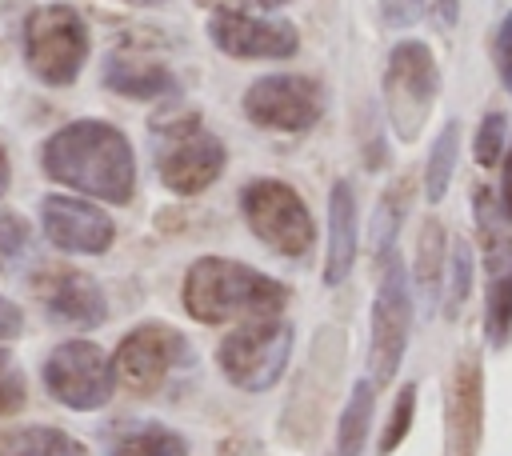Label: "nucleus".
<instances>
[{"label": "nucleus", "instance_id": "f257e3e1", "mask_svg": "<svg viewBox=\"0 0 512 456\" xmlns=\"http://www.w3.org/2000/svg\"><path fill=\"white\" fill-rule=\"evenodd\" d=\"M40 164L52 180L108 204H128L136 192L132 144L104 120H72L52 132L40 148Z\"/></svg>", "mask_w": 512, "mask_h": 456}, {"label": "nucleus", "instance_id": "f03ea898", "mask_svg": "<svg viewBox=\"0 0 512 456\" xmlns=\"http://www.w3.org/2000/svg\"><path fill=\"white\" fill-rule=\"evenodd\" d=\"M284 304H288V288L240 260L200 256L184 276V308L200 324L268 320V316H280Z\"/></svg>", "mask_w": 512, "mask_h": 456}, {"label": "nucleus", "instance_id": "7ed1b4c3", "mask_svg": "<svg viewBox=\"0 0 512 456\" xmlns=\"http://www.w3.org/2000/svg\"><path fill=\"white\" fill-rule=\"evenodd\" d=\"M292 328L280 316L268 320H248L236 332H228L216 348V364L224 372V380L240 392H268L288 360H292Z\"/></svg>", "mask_w": 512, "mask_h": 456}, {"label": "nucleus", "instance_id": "20e7f679", "mask_svg": "<svg viewBox=\"0 0 512 456\" xmlns=\"http://www.w3.org/2000/svg\"><path fill=\"white\" fill-rule=\"evenodd\" d=\"M156 172L168 192L196 196L224 172V144L200 124V116H172L156 124Z\"/></svg>", "mask_w": 512, "mask_h": 456}, {"label": "nucleus", "instance_id": "39448f33", "mask_svg": "<svg viewBox=\"0 0 512 456\" xmlns=\"http://www.w3.org/2000/svg\"><path fill=\"white\" fill-rule=\"evenodd\" d=\"M24 60L44 84H72L88 60V24L68 4H44L24 20Z\"/></svg>", "mask_w": 512, "mask_h": 456}, {"label": "nucleus", "instance_id": "423d86ee", "mask_svg": "<svg viewBox=\"0 0 512 456\" xmlns=\"http://www.w3.org/2000/svg\"><path fill=\"white\" fill-rule=\"evenodd\" d=\"M436 88H440V72L432 48L420 40H400L388 52V68H384V108L392 132L404 144H412L424 132Z\"/></svg>", "mask_w": 512, "mask_h": 456}, {"label": "nucleus", "instance_id": "0eeeda50", "mask_svg": "<svg viewBox=\"0 0 512 456\" xmlns=\"http://www.w3.org/2000/svg\"><path fill=\"white\" fill-rule=\"evenodd\" d=\"M240 212L248 232L268 244L280 256H308V248L316 244V224L308 204L300 200L296 188H288L284 180H252L240 192Z\"/></svg>", "mask_w": 512, "mask_h": 456}, {"label": "nucleus", "instance_id": "6e6552de", "mask_svg": "<svg viewBox=\"0 0 512 456\" xmlns=\"http://www.w3.org/2000/svg\"><path fill=\"white\" fill-rule=\"evenodd\" d=\"M412 288H408V272L396 256H388L380 288L372 296V316H368V372L372 384H392L396 368L404 360L408 348V332H412Z\"/></svg>", "mask_w": 512, "mask_h": 456}, {"label": "nucleus", "instance_id": "1a4fd4ad", "mask_svg": "<svg viewBox=\"0 0 512 456\" xmlns=\"http://www.w3.org/2000/svg\"><path fill=\"white\" fill-rule=\"evenodd\" d=\"M44 388L72 412H96L116 392L112 356L92 340H64L44 356Z\"/></svg>", "mask_w": 512, "mask_h": 456}, {"label": "nucleus", "instance_id": "9d476101", "mask_svg": "<svg viewBox=\"0 0 512 456\" xmlns=\"http://www.w3.org/2000/svg\"><path fill=\"white\" fill-rule=\"evenodd\" d=\"M188 364H192L188 340H184L176 328L160 324V320L136 324V328L116 344V352H112L116 376H120L132 392H140V396L160 392V388H164L180 368H188Z\"/></svg>", "mask_w": 512, "mask_h": 456}, {"label": "nucleus", "instance_id": "9b49d317", "mask_svg": "<svg viewBox=\"0 0 512 456\" xmlns=\"http://www.w3.org/2000/svg\"><path fill=\"white\" fill-rule=\"evenodd\" d=\"M324 92L312 76H264L244 92V116L272 132H304L320 120Z\"/></svg>", "mask_w": 512, "mask_h": 456}, {"label": "nucleus", "instance_id": "f8f14e48", "mask_svg": "<svg viewBox=\"0 0 512 456\" xmlns=\"http://www.w3.org/2000/svg\"><path fill=\"white\" fill-rule=\"evenodd\" d=\"M40 224L44 236L72 256H100L116 240V224L104 208L80 200V196H44L40 200Z\"/></svg>", "mask_w": 512, "mask_h": 456}, {"label": "nucleus", "instance_id": "ddd939ff", "mask_svg": "<svg viewBox=\"0 0 512 456\" xmlns=\"http://www.w3.org/2000/svg\"><path fill=\"white\" fill-rule=\"evenodd\" d=\"M208 36L220 52L236 60H284L300 48V36L288 20L252 12H216L208 20Z\"/></svg>", "mask_w": 512, "mask_h": 456}, {"label": "nucleus", "instance_id": "4468645a", "mask_svg": "<svg viewBox=\"0 0 512 456\" xmlns=\"http://www.w3.org/2000/svg\"><path fill=\"white\" fill-rule=\"evenodd\" d=\"M44 312L64 328H100L108 320V300L100 284L80 268H44L32 280Z\"/></svg>", "mask_w": 512, "mask_h": 456}, {"label": "nucleus", "instance_id": "2eb2a0df", "mask_svg": "<svg viewBox=\"0 0 512 456\" xmlns=\"http://www.w3.org/2000/svg\"><path fill=\"white\" fill-rule=\"evenodd\" d=\"M484 420V392H480V364L476 356H460L448 384V416H444V456H476L480 424Z\"/></svg>", "mask_w": 512, "mask_h": 456}, {"label": "nucleus", "instance_id": "dca6fc26", "mask_svg": "<svg viewBox=\"0 0 512 456\" xmlns=\"http://www.w3.org/2000/svg\"><path fill=\"white\" fill-rule=\"evenodd\" d=\"M484 224V336L504 348L512 336V236Z\"/></svg>", "mask_w": 512, "mask_h": 456}, {"label": "nucleus", "instance_id": "f3484780", "mask_svg": "<svg viewBox=\"0 0 512 456\" xmlns=\"http://www.w3.org/2000/svg\"><path fill=\"white\" fill-rule=\"evenodd\" d=\"M360 248V208L356 188L348 180H336L328 192V256H324V284L336 288L348 280Z\"/></svg>", "mask_w": 512, "mask_h": 456}, {"label": "nucleus", "instance_id": "a211bd4d", "mask_svg": "<svg viewBox=\"0 0 512 456\" xmlns=\"http://www.w3.org/2000/svg\"><path fill=\"white\" fill-rule=\"evenodd\" d=\"M104 84L120 96H132V100H156V96H168L176 88V76L160 60H148V56L120 48L104 60Z\"/></svg>", "mask_w": 512, "mask_h": 456}, {"label": "nucleus", "instance_id": "6ab92c4d", "mask_svg": "<svg viewBox=\"0 0 512 456\" xmlns=\"http://www.w3.org/2000/svg\"><path fill=\"white\" fill-rule=\"evenodd\" d=\"M444 272H448L444 224L428 216V220L420 224V240H416V292H420V300H424L428 312H432L436 300L444 296Z\"/></svg>", "mask_w": 512, "mask_h": 456}, {"label": "nucleus", "instance_id": "aec40b11", "mask_svg": "<svg viewBox=\"0 0 512 456\" xmlns=\"http://www.w3.org/2000/svg\"><path fill=\"white\" fill-rule=\"evenodd\" d=\"M0 456H88V448L48 424H24L0 432Z\"/></svg>", "mask_w": 512, "mask_h": 456}, {"label": "nucleus", "instance_id": "412c9836", "mask_svg": "<svg viewBox=\"0 0 512 456\" xmlns=\"http://www.w3.org/2000/svg\"><path fill=\"white\" fill-rule=\"evenodd\" d=\"M372 408H376V384L372 380H356L352 396L336 420V452L340 456H360L368 444V428H372Z\"/></svg>", "mask_w": 512, "mask_h": 456}, {"label": "nucleus", "instance_id": "4be33fe9", "mask_svg": "<svg viewBox=\"0 0 512 456\" xmlns=\"http://www.w3.org/2000/svg\"><path fill=\"white\" fill-rule=\"evenodd\" d=\"M108 456H188V440L164 424H136L112 440Z\"/></svg>", "mask_w": 512, "mask_h": 456}, {"label": "nucleus", "instance_id": "5701e85b", "mask_svg": "<svg viewBox=\"0 0 512 456\" xmlns=\"http://www.w3.org/2000/svg\"><path fill=\"white\" fill-rule=\"evenodd\" d=\"M456 152H460V128L456 120H448L440 128V136L432 140V152H428V164H424V196L428 204H440L448 184H452V172H456Z\"/></svg>", "mask_w": 512, "mask_h": 456}, {"label": "nucleus", "instance_id": "b1692460", "mask_svg": "<svg viewBox=\"0 0 512 456\" xmlns=\"http://www.w3.org/2000/svg\"><path fill=\"white\" fill-rule=\"evenodd\" d=\"M404 212H408V180H400V184H392L384 196H380V204H376V216H372V256L380 260V264H388V256H392V244H396V232H400V224H404Z\"/></svg>", "mask_w": 512, "mask_h": 456}, {"label": "nucleus", "instance_id": "393cba45", "mask_svg": "<svg viewBox=\"0 0 512 456\" xmlns=\"http://www.w3.org/2000/svg\"><path fill=\"white\" fill-rule=\"evenodd\" d=\"M448 272H452V280H448V304H444V312L456 320L460 316V308H464V300H468V288H472V248L464 244V240H456L452 244V252H448Z\"/></svg>", "mask_w": 512, "mask_h": 456}, {"label": "nucleus", "instance_id": "a878e982", "mask_svg": "<svg viewBox=\"0 0 512 456\" xmlns=\"http://www.w3.org/2000/svg\"><path fill=\"white\" fill-rule=\"evenodd\" d=\"M412 416H416V384H404V388H400V396L392 400V416H388L384 436H380V452H384V456H388V452H396V444L408 436Z\"/></svg>", "mask_w": 512, "mask_h": 456}, {"label": "nucleus", "instance_id": "bb28decb", "mask_svg": "<svg viewBox=\"0 0 512 456\" xmlns=\"http://www.w3.org/2000/svg\"><path fill=\"white\" fill-rule=\"evenodd\" d=\"M32 244V228L20 212H0V272H8Z\"/></svg>", "mask_w": 512, "mask_h": 456}, {"label": "nucleus", "instance_id": "cd10ccee", "mask_svg": "<svg viewBox=\"0 0 512 456\" xmlns=\"http://www.w3.org/2000/svg\"><path fill=\"white\" fill-rule=\"evenodd\" d=\"M28 400V388H24V372L20 364L0 348V416H16Z\"/></svg>", "mask_w": 512, "mask_h": 456}, {"label": "nucleus", "instance_id": "c85d7f7f", "mask_svg": "<svg viewBox=\"0 0 512 456\" xmlns=\"http://www.w3.org/2000/svg\"><path fill=\"white\" fill-rule=\"evenodd\" d=\"M504 132H508L504 112H488V116L480 120V132H476V164L492 168V164L504 156Z\"/></svg>", "mask_w": 512, "mask_h": 456}, {"label": "nucleus", "instance_id": "c756f323", "mask_svg": "<svg viewBox=\"0 0 512 456\" xmlns=\"http://www.w3.org/2000/svg\"><path fill=\"white\" fill-rule=\"evenodd\" d=\"M424 12V0H380V16L388 28H408Z\"/></svg>", "mask_w": 512, "mask_h": 456}, {"label": "nucleus", "instance_id": "7c9ffc66", "mask_svg": "<svg viewBox=\"0 0 512 456\" xmlns=\"http://www.w3.org/2000/svg\"><path fill=\"white\" fill-rule=\"evenodd\" d=\"M492 60H496V72L504 80V88L512 92V12L504 16L500 32H496V48H492Z\"/></svg>", "mask_w": 512, "mask_h": 456}, {"label": "nucleus", "instance_id": "2f4dec72", "mask_svg": "<svg viewBox=\"0 0 512 456\" xmlns=\"http://www.w3.org/2000/svg\"><path fill=\"white\" fill-rule=\"evenodd\" d=\"M500 216L512 224V144L504 148V156H500Z\"/></svg>", "mask_w": 512, "mask_h": 456}, {"label": "nucleus", "instance_id": "473e14b6", "mask_svg": "<svg viewBox=\"0 0 512 456\" xmlns=\"http://www.w3.org/2000/svg\"><path fill=\"white\" fill-rule=\"evenodd\" d=\"M20 328H24V312H20L12 300H4V296H0V340L20 336Z\"/></svg>", "mask_w": 512, "mask_h": 456}, {"label": "nucleus", "instance_id": "72a5a7b5", "mask_svg": "<svg viewBox=\"0 0 512 456\" xmlns=\"http://www.w3.org/2000/svg\"><path fill=\"white\" fill-rule=\"evenodd\" d=\"M436 12H440L444 24H456V16H460V0H436Z\"/></svg>", "mask_w": 512, "mask_h": 456}, {"label": "nucleus", "instance_id": "f704fd0d", "mask_svg": "<svg viewBox=\"0 0 512 456\" xmlns=\"http://www.w3.org/2000/svg\"><path fill=\"white\" fill-rule=\"evenodd\" d=\"M8 176H12V172H8V152L0 148V196L8 192Z\"/></svg>", "mask_w": 512, "mask_h": 456}, {"label": "nucleus", "instance_id": "c9c22d12", "mask_svg": "<svg viewBox=\"0 0 512 456\" xmlns=\"http://www.w3.org/2000/svg\"><path fill=\"white\" fill-rule=\"evenodd\" d=\"M252 4H264V8H276V4H288V0H252Z\"/></svg>", "mask_w": 512, "mask_h": 456}, {"label": "nucleus", "instance_id": "e433bc0d", "mask_svg": "<svg viewBox=\"0 0 512 456\" xmlns=\"http://www.w3.org/2000/svg\"><path fill=\"white\" fill-rule=\"evenodd\" d=\"M128 4H144V8H152V4H164V0H128Z\"/></svg>", "mask_w": 512, "mask_h": 456}]
</instances>
